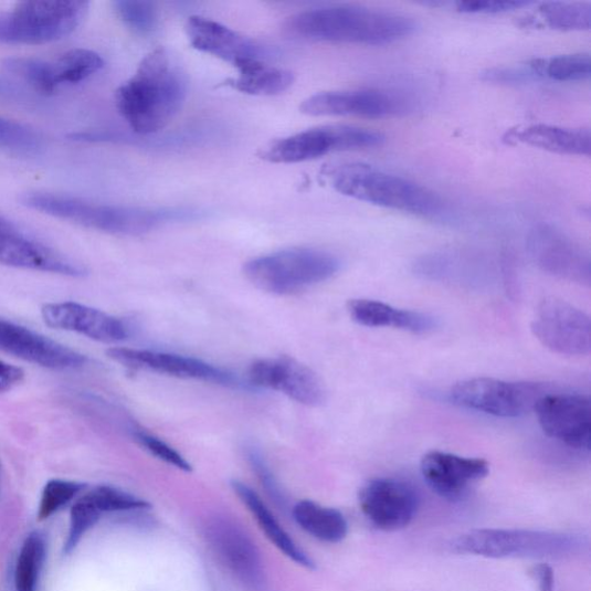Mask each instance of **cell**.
Segmentation results:
<instances>
[{"mask_svg":"<svg viewBox=\"0 0 591 591\" xmlns=\"http://www.w3.org/2000/svg\"><path fill=\"white\" fill-rule=\"evenodd\" d=\"M451 547L458 553L487 558H537L573 553L583 547V541L568 534L477 529L458 536Z\"/></svg>","mask_w":591,"mask_h":591,"instance_id":"6","label":"cell"},{"mask_svg":"<svg viewBox=\"0 0 591 591\" xmlns=\"http://www.w3.org/2000/svg\"><path fill=\"white\" fill-rule=\"evenodd\" d=\"M481 78L487 83L502 85H521L538 81L530 62L525 65L489 68L481 74Z\"/></svg>","mask_w":591,"mask_h":591,"instance_id":"39","label":"cell"},{"mask_svg":"<svg viewBox=\"0 0 591 591\" xmlns=\"http://www.w3.org/2000/svg\"><path fill=\"white\" fill-rule=\"evenodd\" d=\"M329 178L341 194L380 208L425 218L445 212L444 200L432 190L368 166H341L333 169Z\"/></svg>","mask_w":591,"mask_h":591,"instance_id":"4","label":"cell"},{"mask_svg":"<svg viewBox=\"0 0 591 591\" xmlns=\"http://www.w3.org/2000/svg\"><path fill=\"white\" fill-rule=\"evenodd\" d=\"M549 28L558 31H589L591 28V4L585 2H548L539 6Z\"/></svg>","mask_w":591,"mask_h":591,"instance_id":"30","label":"cell"},{"mask_svg":"<svg viewBox=\"0 0 591 591\" xmlns=\"http://www.w3.org/2000/svg\"><path fill=\"white\" fill-rule=\"evenodd\" d=\"M404 97L381 89L325 92L303 101L300 112L307 116H355L387 118L405 114Z\"/></svg>","mask_w":591,"mask_h":591,"instance_id":"12","label":"cell"},{"mask_svg":"<svg viewBox=\"0 0 591 591\" xmlns=\"http://www.w3.org/2000/svg\"><path fill=\"white\" fill-rule=\"evenodd\" d=\"M285 30L302 40L381 45L413 34L416 23L392 12L341 6L295 14L286 21Z\"/></svg>","mask_w":591,"mask_h":591,"instance_id":"3","label":"cell"},{"mask_svg":"<svg viewBox=\"0 0 591 591\" xmlns=\"http://www.w3.org/2000/svg\"><path fill=\"white\" fill-rule=\"evenodd\" d=\"M20 201L33 211L103 233L123 236L144 235L163 224L192 221L201 215L191 209L133 208V205L97 203L49 192L24 193Z\"/></svg>","mask_w":591,"mask_h":591,"instance_id":"2","label":"cell"},{"mask_svg":"<svg viewBox=\"0 0 591 591\" xmlns=\"http://www.w3.org/2000/svg\"><path fill=\"white\" fill-rule=\"evenodd\" d=\"M101 511L86 495L71 509L70 529L64 552L71 553L80 545L85 534L93 528L101 517Z\"/></svg>","mask_w":591,"mask_h":591,"instance_id":"35","label":"cell"},{"mask_svg":"<svg viewBox=\"0 0 591 591\" xmlns=\"http://www.w3.org/2000/svg\"><path fill=\"white\" fill-rule=\"evenodd\" d=\"M538 80H549L557 83L584 82L591 75L589 54H571L548 60L531 61Z\"/></svg>","mask_w":591,"mask_h":591,"instance_id":"29","label":"cell"},{"mask_svg":"<svg viewBox=\"0 0 591 591\" xmlns=\"http://www.w3.org/2000/svg\"><path fill=\"white\" fill-rule=\"evenodd\" d=\"M535 413L550 439L574 450H590L591 403L583 394L548 393Z\"/></svg>","mask_w":591,"mask_h":591,"instance_id":"13","label":"cell"},{"mask_svg":"<svg viewBox=\"0 0 591 591\" xmlns=\"http://www.w3.org/2000/svg\"><path fill=\"white\" fill-rule=\"evenodd\" d=\"M214 552L242 583L260 589L264 583L263 563L249 536L234 523L218 519L208 527Z\"/></svg>","mask_w":591,"mask_h":591,"instance_id":"18","label":"cell"},{"mask_svg":"<svg viewBox=\"0 0 591 591\" xmlns=\"http://www.w3.org/2000/svg\"><path fill=\"white\" fill-rule=\"evenodd\" d=\"M12 225L8 220H6L3 217H0V226H9Z\"/></svg>","mask_w":591,"mask_h":591,"instance_id":"45","label":"cell"},{"mask_svg":"<svg viewBox=\"0 0 591 591\" xmlns=\"http://www.w3.org/2000/svg\"><path fill=\"white\" fill-rule=\"evenodd\" d=\"M384 137L369 128L326 125L270 144L261 158L271 163L294 165L320 159L328 154L380 146Z\"/></svg>","mask_w":591,"mask_h":591,"instance_id":"9","label":"cell"},{"mask_svg":"<svg viewBox=\"0 0 591 591\" xmlns=\"http://www.w3.org/2000/svg\"><path fill=\"white\" fill-rule=\"evenodd\" d=\"M0 265L67 276L85 274L59 252L20 235L13 225L0 226Z\"/></svg>","mask_w":591,"mask_h":591,"instance_id":"22","label":"cell"},{"mask_svg":"<svg viewBox=\"0 0 591 591\" xmlns=\"http://www.w3.org/2000/svg\"><path fill=\"white\" fill-rule=\"evenodd\" d=\"M340 268V260L330 252L293 247L252 260L244 266V274L263 292L293 295L331 278Z\"/></svg>","mask_w":591,"mask_h":591,"instance_id":"5","label":"cell"},{"mask_svg":"<svg viewBox=\"0 0 591 591\" xmlns=\"http://www.w3.org/2000/svg\"><path fill=\"white\" fill-rule=\"evenodd\" d=\"M105 61L87 49H73L56 61L51 62L55 84L59 87L66 84H80L99 72Z\"/></svg>","mask_w":591,"mask_h":591,"instance_id":"28","label":"cell"},{"mask_svg":"<svg viewBox=\"0 0 591 591\" xmlns=\"http://www.w3.org/2000/svg\"><path fill=\"white\" fill-rule=\"evenodd\" d=\"M529 249L535 262L546 271L564 278L589 282V255L561 231L539 225L529 238Z\"/></svg>","mask_w":591,"mask_h":591,"instance_id":"21","label":"cell"},{"mask_svg":"<svg viewBox=\"0 0 591 591\" xmlns=\"http://www.w3.org/2000/svg\"><path fill=\"white\" fill-rule=\"evenodd\" d=\"M115 12L126 28L139 35H150L157 30L159 13L156 4L137 2V0H118L114 3Z\"/></svg>","mask_w":591,"mask_h":591,"instance_id":"34","label":"cell"},{"mask_svg":"<svg viewBox=\"0 0 591 591\" xmlns=\"http://www.w3.org/2000/svg\"><path fill=\"white\" fill-rule=\"evenodd\" d=\"M42 317L51 328L78 333L103 344L122 342L130 336V329L120 319L78 303L46 304Z\"/></svg>","mask_w":591,"mask_h":591,"instance_id":"19","label":"cell"},{"mask_svg":"<svg viewBox=\"0 0 591 591\" xmlns=\"http://www.w3.org/2000/svg\"><path fill=\"white\" fill-rule=\"evenodd\" d=\"M87 2H22L0 13V43L44 44L60 41L80 28Z\"/></svg>","mask_w":591,"mask_h":591,"instance_id":"7","label":"cell"},{"mask_svg":"<svg viewBox=\"0 0 591 591\" xmlns=\"http://www.w3.org/2000/svg\"><path fill=\"white\" fill-rule=\"evenodd\" d=\"M531 330L539 342L564 356H587L591 350V323L587 314L558 298L538 305Z\"/></svg>","mask_w":591,"mask_h":591,"instance_id":"10","label":"cell"},{"mask_svg":"<svg viewBox=\"0 0 591 591\" xmlns=\"http://www.w3.org/2000/svg\"><path fill=\"white\" fill-rule=\"evenodd\" d=\"M21 368L0 361V393H7L23 380Z\"/></svg>","mask_w":591,"mask_h":591,"instance_id":"43","label":"cell"},{"mask_svg":"<svg viewBox=\"0 0 591 591\" xmlns=\"http://www.w3.org/2000/svg\"><path fill=\"white\" fill-rule=\"evenodd\" d=\"M534 576L538 581L539 590L553 591L555 590V576L552 569L547 563L538 564L534 569Z\"/></svg>","mask_w":591,"mask_h":591,"instance_id":"44","label":"cell"},{"mask_svg":"<svg viewBox=\"0 0 591 591\" xmlns=\"http://www.w3.org/2000/svg\"><path fill=\"white\" fill-rule=\"evenodd\" d=\"M293 514L296 523L320 541L339 543L347 536L348 524L338 509L303 500L294 507Z\"/></svg>","mask_w":591,"mask_h":591,"instance_id":"27","label":"cell"},{"mask_svg":"<svg viewBox=\"0 0 591 591\" xmlns=\"http://www.w3.org/2000/svg\"><path fill=\"white\" fill-rule=\"evenodd\" d=\"M420 498L414 487L394 478L369 481L359 493V506L377 528L394 531L413 521Z\"/></svg>","mask_w":591,"mask_h":591,"instance_id":"14","label":"cell"},{"mask_svg":"<svg viewBox=\"0 0 591 591\" xmlns=\"http://www.w3.org/2000/svg\"><path fill=\"white\" fill-rule=\"evenodd\" d=\"M350 318L358 325L371 328L391 327L424 336L439 327L433 316L404 310L372 299H352L348 303Z\"/></svg>","mask_w":591,"mask_h":591,"instance_id":"23","label":"cell"},{"mask_svg":"<svg viewBox=\"0 0 591 591\" xmlns=\"http://www.w3.org/2000/svg\"><path fill=\"white\" fill-rule=\"evenodd\" d=\"M45 559V542L40 534H32L25 539L15 569L17 591H36L41 570Z\"/></svg>","mask_w":591,"mask_h":591,"instance_id":"31","label":"cell"},{"mask_svg":"<svg viewBox=\"0 0 591 591\" xmlns=\"http://www.w3.org/2000/svg\"><path fill=\"white\" fill-rule=\"evenodd\" d=\"M42 145V138L32 128L0 116V149L30 157L35 156Z\"/></svg>","mask_w":591,"mask_h":591,"instance_id":"33","label":"cell"},{"mask_svg":"<svg viewBox=\"0 0 591 591\" xmlns=\"http://www.w3.org/2000/svg\"><path fill=\"white\" fill-rule=\"evenodd\" d=\"M509 138L525 145L564 156L590 157L589 128H567L546 124L530 125L509 134Z\"/></svg>","mask_w":591,"mask_h":591,"instance_id":"24","label":"cell"},{"mask_svg":"<svg viewBox=\"0 0 591 591\" xmlns=\"http://www.w3.org/2000/svg\"><path fill=\"white\" fill-rule=\"evenodd\" d=\"M234 66L239 75L233 81V86L249 95H278L288 91L295 81L291 71L274 66L265 60H242Z\"/></svg>","mask_w":591,"mask_h":591,"instance_id":"26","label":"cell"},{"mask_svg":"<svg viewBox=\"0 0 591 591\" xmlns=\"http://www.w3.org/2000/svg\"><path fill=\"white\" fill-rule=\"evenodd\" d=\"M188 93L186 76L163 48L150 51L133 78L115 94L116 107L140 136L158 134L182 109Z\"/></svg>","mask_w":591,"mask_h":591,"instance_id":"1","label":"cell"},{"mask_svg":"<svg viewBox=\"0 0 591 591\" xmlns=\"http://www.w3.org/2000/svg\"><path fill=\"white\" fill-rule=\"evenodd\" d=\"M233 489L242 503L246 505L252 516L266 534L270 541L288 558L300 567L315 569L314 560L308 557L295 542L289 534L282 528L263 499L256 495L246 484L234 481Z\"/></svg>","mask_w":591,"mask_h":591,"instance_id":"25","label":"cell"},{"mask_svg":"<svg viewBox=\"0 0 591 591\" xmlns=\"http://www.w3.org/2000/svg\"><path fill=\"white\" fill-rule=\"evenodd\" d=\"M532 6L529 2H513V0H472V2H457L456 10L468 14H502L521 10Z\"/></svg>","mask_w":591,"mask_h":591,"instance_id":"40","label":"cell"},{"mask_svg":"<svg viewBox=\"0 0 591 591\" xmlns=\"http://www.w3.org/2000/svg\"><path fill=\"white\" fill-rule=\"evenodd\" d=\"M0 351L53 370L80 369L87 362L86 356L3 319H0Z\"/></svg>","mask_w":591,"mask_h":591,"instance_id":"16","label":"cell"},{"mask_svg":"<svg viewBox=\"0 0 591 591\" xmlns=\"http://www.w3.org/2000/svg\"><path fill=\"white\" fill-rule=\"evenodd\" d=\"M101 513L141 510L149 504L112 486H98L87 494Z\"/></svg>","mask_w":591,"mask_h":591,"instance_id":"37","label":"cell"},{"mask_svg":"<svg viewBox=\"0 0 591 591\" xmlns=\"http://www.w3.org/2000/svg\"><path fill=\"white\" fill-rule=\"evenodd\" d=\"M249 380L255 388L279 392L308 407L326 401L320 377L289 356L260 359L250 367Z\"/></svg>","mask_w":591,"mask_h":591,"instance_id":"11","label":"cell"},{"mask_svg":"<svg viewBox=\"0 0 591 591\" xmlns=\"http://www.w3.org/2000/svg\"><path fill=\"white\" fill-rule=\"evenodd\" d=\"M136 441L151 455L157 456L166 464L176 467L179 471L191 472L192 467L189 462L168 444L143 431L135 433Z\"/></svg>","mask_w":591,"mask_h":591,"instance_id":"38","label":"cell"},{"mask_svg":"<svg viewBox=\"0 0 591 591\" xmlns=\"http://www.w3.org/2000/svg\"><path fill=\"white\" fill-rule=\"evenodd\" d=\"M85 485L82 483L53 479L45 484L39 509V519L46 520L78 495Z\"/></svg>","mask_w":591,"mask_h":591,"instance_id":"36","label":"cell"},{"mask_svg":"<svg viewBox=\"0 0 591 591\" xmlns=\"http://www.w3.org/2000/svg\"><path fill=\"white\" fill-rule=\"evenodd\" d=\"M108 356L115 362L133 370H145L182 379H194L239 388L240 381L233 374L201 361V359L183 355L160 351L113 348Z\"/></svg>","mask_w":591,"mask_h":591,"instance_id":"15","label":"cell"},{"mask_svg":"<svg viewBox=\"0 0 591 591\" xmlns=\"http://www.w3.org/2000/svg\"><path fill=\"white\" fill-rule=\"evenodd\" d=\"M421 472L435 494L455 500L464 496L472 484L489 475L490 467L483 458L433 451L423 456Z\"/></svg>","mask_w":591,"mask_h":591,"instance_id":"20","label":"cell"},{"mask_svg":"<svg viewBox=\"0 0 591 591\" xmlns=\"http://www.w3.org/2000/svg\"><path fill=\"white\" fill-rule=\"evenodd\" d=\"M2 66L36 93L50 95L59 89L50 62L31 57H11L4 60Z\"/></svg>","mask_w":591,"mask_h":591,"instance_id":"32","label":"cell"},{"mask_svg":"<svg viewBox=\"0 0 591 591\" xmlns=\"http://www.w3.org/2000/svg\"><path fill=\"white\" fill-rule=\"evenodd\" d=\"M191 45L219 60L235 64L242 60L268 61L275 54L270 46L255 42L209 18L191 17L187 22Z\"/></svg>","mask_w":591,"mask_h":591,"instance_id":"17","label":"cell"},{"mask_svg":"<svg viewBox=\"0 0 591 591\" xmlns=\"http://www.w3.org/2000/svg\"><path fill=\"white\" fill-rule=\"evenodd\" d=\"M31 96L28 91L0 75V101L8 103H28Z\"/></svg>","mask_w":591,"mask_h":591,"instance_id":"42","label":"cell"},{"mask_svg":"<svg viewBox=\"0 0 591 591\" xmlns=\"http://www.w3.org/2000/svg\"><path fill=\"white\" fill-rule=\"evenodd\" d=\"M551 392L546 383L473 378L452 388L450 400L465 409L503 419H517L535 410L539 400Z\"/></svg>","mask_w":591,"mask_h":591,"instance_id":"8","label":"cell"},{"mask_svg":"<svg viewBox=\"0 0 591 591\" xmlns=\"http://www.w3.org/2000/svg\"><path fill=\"white\" fill-rule=\"evenodd\" d=\"M247 460L254 473L258 475L263 486L265 487L267 494L274 499L278 505L285 506V497L282 494L279 486L273 476L270 467L266 464V461L262 453L254 447H250L246 451Z\"/></svg>","mask_w":591,"mask_h":591,"instance_id":"41","label":"cell"}]
</instances>
